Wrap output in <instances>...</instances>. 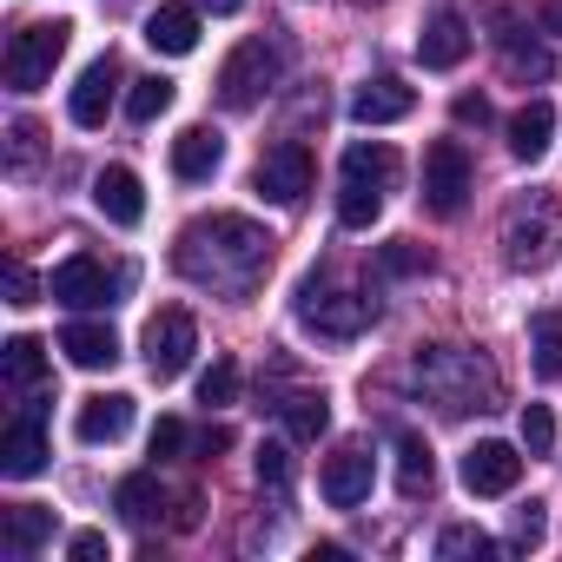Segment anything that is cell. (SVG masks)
<instances>
[{"label":"cell","mask_w":562,"mask_h":562,"mask_svg":"<svg viewBox=\"0 0 562 562\" xmlns=\"http://www.w3.org/2000/svg\"><path fill=\"white\" fill-rule=\"evenodd\" d=\"M251 470H258V483H265V490H285V483H292V457H285V443H258Z\"/></svg>","instance_id":"d590c367"},{"label":"cell","mask_w":562,"mask_h":562,"mask_svg":"<svg viewBox=\"0 0 562 562\" xmlns=\"http://www.w3.org/2000/svg\"><path fill=\"white\" fill-rule=\"evenodd\" d=\"M199 450H205V457L232 450V430H225V424H205V430H199Z\"/></svg>","instance_id":"ee69618b"},{"label":"cell","mask_w":562,"mask_h":562,"mask_svg":"<svg viewBox=\"0 0 562 562\" xmlns=\"http://www.w3.org/2000/svg\"><path fill=\"white\" fill-rule=\"evenodd\" d=\"M192 351H199V325H192V312L166 305V312L146 318V371H153L159 384H172V378L192 364Z\"/></svg>","instance_id":"52a82bcc"},{"label":"cell","mask_w":562,"mask_h":562,"mask_svg":"<svg viewBox=\"0 0 562 562\" xmlns=\"http://www.w3.org/2000/svg\"><path fill=\"white\" fill-rule=\"evenodd\" d=\"M378 212H384V192H378V186H358V179H345V186H338V225L371 232V225H378Z\"/></svg>","instance_id":"f546056e"},{"label":"cell","mask_w":562,"mask_h":562,"mask_svg":"<svg viewBox=\"0 0 562 562\" xmlns=\"http://www.w3.org/2000/svg\"><path fill=\"white\" fill-rule=\"evenodd\" d=\"M41 285H34V271L27 265H8V305H34Z\"/></svg>","instance_id":"ab89813d"},{"label":"cell","mask_w":562,"mask_h":562,"mask_svg":"<svg viewBox=\"0 0 562 562\" xmlns=\"http://www.w3.org/2000/svg\"><path fill=\"white\" fill-rule=\"evenodd\" d=\"M126 430H133V397H126V391L87 397V404H80V417H74V437H80V443H93V450H100V443H120Z\"/></svg>","instance_id":"9a60e30c"},{"label":"cell","mask_w":562,"mask_h":562,"mask_svg":"<svg viewBox=\"0 0 562 562\" xmlns=\"http://www.w3.org/2000/svg\"><path fill=\"white\" fill-rule=\"evenodd\" d=\"M133 285V271H106L100 258H67L54 278H47V299H60V305H74V312H100V305H113V292H126Z\"/></svg>","instance_id":"8992f818"},{"label":"cell","mask_w":562,"mask_h":562,"mask_svg":"<svg viewBox=\"0 0 562 562\" xmlns=\"http://www.w3.org/2000/svg\"><path fill=\"white\" fill-rule=\"evenodd\" d=\"M549 133H555V106H549V100H529V106L509 120V153H516L522 166H536V159L549 153Z\"/></svg>","instance_id":"603a6c76"},{"label":"cell","mask_w":562,"mask_h":562,"mask_svg":"<svg viewBox=\"0 0 562 562\" xmlns=\"http://www.w3.org/2000/svg\"><path fill=\"white\" fill-rule=\"evenodd\" d=\"M186 450V424L179 417H159L153 424V457H179Z\"/></svg>","instance_id":"74e56055"},{"label":"cell","mask_w":562,"mask_h":562,"mask_svg":"<svg viewBox=\"0 0 562 562\" xmlns=\"http://www.w3.org/2000/svg\"><path fill=\"white\" fill-rule=\"evenodd\" d=\"M47 536H54V509H41V503H14L0 516V549L8 555H34Z\"/></svg>","instance_id":"7402d4cb"},{"label":"cell","mask_w":562,"mask_h":562,"mask_svg":"<svg viewBox=\"0 0 562 562\" xmlns=\"http://www.w3.org/2000/svg\"><path fill=\"white\" fill-rule=\"evenodd\" d=\"M232 397H238V364H232V358H212V371L199 378V404L218 411V404H232Z\"/></svg>","instance_id":"836d02e7"},{"label":"cell","mask_w":562,"mask_h":562,"mask_svg":"<svg viewBox=\"0 0 562 562\" xmlns=\"http://www.w3.org/2000/svg\"><path fill=\"white\" fill-rule=\"evenodd\" d=\"M225 166V139L212 133V126H186L179 139H172V172L186 179V186H199V179H212Z\"/></svg>","instance_id":"ac0fdd59"},{"label":"cell","mask_w":562,"mask_h":562,"mask_svg":"<svg viewBox=\"0 0 562 562\" xmlns=\"http://www.w3.org/2000/svg\"><path fill=\"white\" fill-rule=\"evenodd\" d=\"M542 27H549V34H562V0H549V8H542Z\"/></svg>","instance_id":"bcb514c9"},{"label":"cell","mask_w":562,"mask_h":562,"mask_svg":"<svg viewBox=\"0 0 562 562\" xmlns=\"http://www.w3.org/2000/svg\"><path fill=\"white\" fill-rule=\"evenodd\" d=\"M522 450H529V457H549V450H555V417H549V404H522Z\"/></svg>","instance_id":"e575fe53"},{"label":"cell","mask_w":562,"mask_h":562,"mask_svg":"<svg viewBox=\"0 0 562 562\" xmlns=\"http://www.w3.org/2000/svg\"><path fill=\"white\" fill-rule=\"evenodd\" d=\"M450 113H457V126H490V100L483 93H457Z\"/></svg>","instance_id":"60d3db41"},{"label":"cell","mask_w":562,"mask_h":562,"mask_svg":"<svg viewBox=\"0 0 562 562\" xmlns=\"http://www.w3.org/2000/svg\"><path fill=\"white\" fill-rule=\"evenodd\" d=\"M529 351H536V378H562V312L529 318Z\"/></svg>","instance_id":"f1b7e54d"},{"label":"cell","mask_w":562,"mask_h":562,"mask_svg":"<svg viewBox=\"0 0 562 562\" xmlns=\"http://www.w3.org/2000/svg\"><path fill=\"white\" fill-rule=\"evenodd\" d=\"M41 470H47V430H41V417L27 411V417L8 424V437H0V476L27 483V476H41Z\"/></svg>","instance_id":"4fadbf2b"},{"label":"cell","mask_w":562,"mask_h":562,"mask_svg":"<svg viewBox=\"0 0 562 562\" xmlns=\"http://www.w3.org/2000/svg\"><path fill=\"white\" fill-rule=\"evenodd\" d=\"M93 205H100L113 225H139V218H146V192H139L133 166H100V179H93Z\"/></svg>","instance_id":"2e32d148"},{"label":"cell","mask_w":562,"mask_h":562,"mask_svg":"<svg viewBox=\"0 0 562 562\" xmlns=\"http://www.w3.org/2000/svg\"><path fill=\"white\" fill-rule=\"evenodd\" d=\"M0 378H8L14 391H34V384L47 378V351H41V338H8V345H0Z\"/></svg>","instance_id":"4316f807"},{"label":"cell","mask_w":562,"mask_h":562,"mask_svg":"<svg viewBox=\"0 0 562 562\" xmlns=\"http://www.w3.org/2000/svg\"><path fill=\"white\" fill-rule=\"evenodd\" d=\"M463 199H470V153H463L457 139H437V146L424 153V205H430L437 218H457Z\"/></svg>","instance_id":"9c48e42d"},{"label":"cell","mask_w":562,"mask_h":562,"mask_svg":"<svg viewBox=\"0 0 562 562\" xmlns=\"http://www.w3.org/2000/svg\"><path fill=\"white\" fill-rule=\"evenodd\" d=\"M542 529H549V516H542V503H522V509H516V542L529 549V542H542Z\"/></svg>","instance_id":"f35d334b"},{"label":"cell","mask_w":562,"mask_h":562,"mask_svg":"<svg viewBox=\"0 0 562 562\" xmlns=\"http://www.w3.org/2000/svg\"><path fill=\"white\" fill-rule=\"evenodd\" d=\"M411 106H417V93H411L404 80H371V87H358V93H351V120H358V126L411 120Z\"/></svg>","instance_id":"e0dca14e"},{"label":"cell","mask_w":562,"mask_h":562,"mask_svg":"<svg viewBox=\"0 0 562 562\" xmlns=\"http://www.w3.org/2000/svg\"><path fill=\"white\" fill-rule=\"evenodd\" d=\"M437 555H443V562H457V555H476V562H490V555H496V542H490L483 529H470V522H450V529L437 536Z\"/></svg>","instance_id":"1f68e13d"},{"label":"cell","mask_w":562,"mask_h":562,"mask_svg":"<svg viewBox=\"0 0 562 562\" xmlns=\"http://www.w3.org/2000/svg\"><path fill=\"white\" fill-rule=\"evenodd\" d=\"M113 509H120L126 522H153V516L166 509V490H159V476H153V470H139V476H126V483L113 490Z\"/></svg>","instance_id":"83f0119b"},{"label":"cell","mask_w":562,"mask_h":562,"mask_svg":"<svg viewBox=\"0 0 562 562\" xmlns=\"http://www.w3.org/2000/svg\"><path fill=\"white\" fill-rule=\"evenodd\" d=\"M299 325L345 345V338L378 325V299H364V292H318V278H312V285L299 292Z\"/></svg>","instance_id":"5b68a950"},{"label":"cell","mask_w":562,"mask_h":562,"mask_svg":"<svg viewBox=\"0 0 562 562\" xmlns=\"http://www.w3.org/2000/svg\"><path fill=\"white\" fill-rule=\"evenodd\" d=\"M345 179L391 192V186L404 179V159H397V146H384V139H351V146H345Z\"/></svg>","instance_id":"d6986e66"},{"label":"cell","mask_w":562,"mask_h":562,"mask_svg":"<svg viewBox=\"0 0 562 562\" xmlns=\"http://www.w3.org/2000/svg\"><path fill=\"white\" fill-rule=\"evenodd\" d=\"M397 490H404V503H424L437 490V457L424 437H397Z\"/></svg>","instance_id":"d4e9b609"},{"label":"cell","mask_w":562,"mask_h":562,"mask_svg":"<svg viewBox=\"0 0 562 562\" xmlns=\"http://www.w3.org/2000/svg\"><path fill=\"white\" fill-rule=\"evenodd\" d=\"M67 21H34V27H21L14 41H8V87L14 93H41L47 80H54V67H60V54H67Z\"/></svg>","instance_id":"277c9868"},{"label":"cell","mask_w":562,"mask_h":562,"mask_svg":"<svg viewBox=\"0 0 562 562\" xmlns=\"http://www.w3.org/2000/svg\"><path fill=\"white\" fill-rule=\"evenodd\" d=\"M371 483H378V470H371V450H364V443H345V450L325 463V476H318V490H325L331 509H358V503L371 496Z\"/></svg>","instance_id":"8fae6325"},{"label":"cell","mask_w":562,"mask_h":562,"mask_svg":"<svg viewBox=\"0 0 562 562\" xmlns=\"http://www.w3.org/2000/svg\"><path fill=\"white\" fill-rule=\"evenodd\" d=\"M67 549H74V562H100V555H106V536H100V529H80Z\"/></svg>","instance_id":"b9f144b4"},{"label":"cell","mask_w":562,"mask_h":562,"mask_svg":"<svg viewBox=\"0 0 562 562\" xmlns=\"http://www.w3.org/2000/svg\"><path fill=\"white\" fill-rule=\"evenodd\" d=\"M34 139H41V133H34L27 120H14V166H27V159H34Z\"/></svg>","instance_id":"7bdbcfd3"},{"label":"cell","mask_w":562,"mask_h":562,"mask_svg":"<svg viewBox=\"0 0 562 562\" xmlns=\"http://www.w3.org/2000/svg\"><path fill=\"white\" fill-rule=\"evenodd\" d=\"M278 80H285V47L278 41H238L218 67V106L232 113H251Z\"/></svg>","instance_id":"3957f363"},{"label":"cell","mask_w":562,"mask_h":562,"mask_svg":"<svg viewBox=\"0 0 562 562\" xmlns=\"http://www.w3.org/2000/svg\"><path fill=\"white\" fill-rule=\"evenodd\" d=\"M245 0H199V14H238Z\"/></svg>","instance_id":"f6af8a7d"},{"label":"cell","mask_w":562,"mask_h":562,"mask_svg":"<svg viewBox=\"0 0 562 562\" xmlns=\"http://www.w3.org/2000/svg\"><path fill=\"white\" fill-rule=\"evenodd\" d=\"M251 192L271 199V205H299V199L312 192V153H305L299 139L265 146V159H258V172H251Z\"/></svg>","instance_id":"ba28073f"},{"label":"cell","mask_w":562,"mask_h":562,"mask_svg":"<svg viewBox=\"0 0 562 562\" xmlns=\"http://www.w3.org/2000/svg\"><path fill=\"white\" fill-rule=\"evenodd\" d=\"M166 106H172V80H166V74H146V80H133V93H126V113H133L139 126H153Z\"/></svg>","instance_id":"4dcf8cb0"},{"label":"cell","mask_w":562,"mask_h":562,"mask_svg":"<svg viewBox=\"0 0 562 562\" xmlns=\"http://www.w3.org/2000/svg\"><path fill=\"white\" fill-rule=\"evenodd\" d=\"M172 265H179V278H192L199 292L251 299L265 285V271H271V232L251 225L245 212H212V218H192L172 238Z\"/></svg>","instance_id":"6da1fadb"},{"label":"cell","mask_w":562,"mask_h":562,"mask_svg":"<svg viewBox=\"0 0 562 562\" xmlns=\"http://www.w3.org/2000/svg\"><path fill=\"white\" fill-rule=\"evenodd\" d=\"M378 265H384L391 278H411V271H430V251H424V245H411V238H397V245H384V251H378Z\"/></svg>","instance_id":"8d00e7d4"},{"label":"cell","mask_w":562,"mask_h":562,"mask_svg":"<svg viewBox=\"0 0 562 562\" xmlns=\"http://www.w3.org/2000/svg\"><path fill=\"white\" fill-rule=\"evenodd\" d=\"M60 351H67L80 371H106V364L120 358V338H113V325H87V318H80V325L60 331Z\"/></svg>","instance_id":"cb8c5ba5"},{"label":"cell","mask_w":562,"mask_h":562,"mask_svg":"<svg viewBox=\"0 0 562 562\" xmlns=\"http://www.w3.org/2000/svg\"><path fill=\"white\" fill-rule=\"evenodd\" d=\"M549 251H555V225H549V218H522V212H516V218L503 225V258H509L516 271H542Z\"/></svg>","instance_id":"ffe728a7"},{"label":"cell","mask_w":562,"mask_h":562,"mask_svg":"<svg viewBox=\"0 0 562 562\" xmlns=\"http://www.w3.org/2000/svg\"><path fill=\"white\" fill-rule=\"evenodd\" d=\"M146 47L153 54H192L199 47V8H179V0H172V8H159L153 21H146Z\"/></svg>","instance_id":"44dd1931"},{"label":"cell","mask_w":562,"mask_h":562,"mask_svg":"<svg viewBox=\"0 0 562 562\" xmlns=\"http://www.w3.org/2000/svg\"><path fill=\"white\" fill-rule=\"evenodd\" d=\"M113 93H120V54H100V60L80 74L74 100H67L74 126H106V113H113Z\"/></svg>","instance_id":"7c38bea8"},{"label":"cell","mask_w":562,"mask_h":562,"mask_svg":"<svg viewBox=\"0 0 562 562\" xmlns=\"http://www.w3.org/2000/svg\"><path fill=\"white\" fill-rule=\"evenodd\" d=\"M503 60H509V74H522V80H542V74H549V47H542V41H522V34H503Z\"/></svg>","instance_id":"d6a6232c"},{"label":"cell","mask_w":562,"mask_h":562,"mask_svg":"<svg viewBox=\"0 0 562 562\" xmlns=\"http://www.w3.org/2000/svg\"><path fill=\"white\" fill-rule=\"evenodd\" d=\"M516 476H522L516 443L483 437V443H470V450H463V490H470V496H509V490H516Z\"/></svg>","instance_id":"30bf717a"},{"label":"cell","mask_w":562,"mask_h":562,"mask_svg":"<svg viewBox=\"0 0 562 562\" xmlns=\"http://www.w3.org/2000/svg\"><path fill=\"white\" fill-rule=\"evenodd\" d=\"M411 384H417L437 411H450V417H463V411H496V371H490L476 351H457V345H424V351L411 358Z\"/></svg>","instance_id":"7a4b0ae2"},{"label":"cell","mask_w":562,"mask_h":562,"mask_svg":"<svg viewBox=\"0 0 562 562\" xmlns=\"http://www.w3.org/2000/svg\"><path fill=\"white\" fill-rule=\"evenodd\" d=\"M278 417H285V430H292L299 443H318V437L331 430V404H325V391H292V397H278Z\"/></svg>","instance_id":"484cf974"},{"label":"cell","mask_w":562,"mask_h":562,"mask_svg":"<svg viewBox=\"0 0 562 562\" xmlns=\"http://www.w3.org/2000/svg\"><path fill=\"white\" fill-rule=\"evenodd\" d=\"M470 47H476V34H470V21H463V14H437V21L417 34V60H424L430 74L463 67V60H470Z\"/></svg>","instance_id":"5bb4252c"}]
</instances>
